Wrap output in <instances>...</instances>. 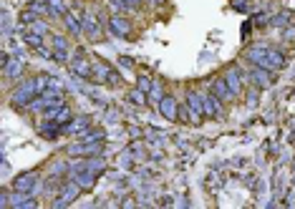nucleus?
I'll list each match as a JSON object with an SVG mask.
<instances>
[{"instance_id": "nucleus-23", "label": "nucleus", "mask_w": 295, "mask_h": 209, "mask_svg": "<svg viewBox=\"0 0 295 209\" xmlns=\"http://www.w3.org/2000/svg\"><path fill=\"white\" fill-rule=\"evenodd\" d=\"M104 129H88V131H83L81 136H76V141H104Z\"/></svg>"}, {"instance_id": "nucleus-29", "label": "nucleus", "mask_w": 295, "mask_h": 209, "mask_svg": "<svg viewBox=\"0 0 295 209\" xmlns=\"http://www.w3.org/2000/svg\"><path fill=\"white\" fill-rule=\"evenodd\" d=\"M30 30H33V33H41V36H46V33H48V25H46L43 20H36V23H30Z\"/></svg>"}, {"instance_id": "nucleus-22", "label": "nucleus", "mask_w": 295, "mask_h": 209, "mask_svg": "<svg viewBox=\"0 0 295 209\" xmlns=\"http://www.w3.org/2000/svg\"><path fill=\"white\" fill-rule=\"evenodd\" d=\"M147 96H149V103H154V106H159V101H161V98H164L167 93H164V88H161V83H159V81H154V86H151V91H149Z\"/></svg>"}, {"instance_id": "nucleus-10", "label": "nucleus", "mask_w": 295, "mask_h": 209, "mask_svg": "<svg viewBox=\"0 0 295 209\" xmlns=\"http://www.w3.org/2000/svg\"><path fill=\"white\" fill-rule=\"evenodd\" d=\"M210 91L220 98L222 103L224 101H232L235 98V93H232V88L227 86V81H224V76H220V78H215V81H210Z\"/></svg>"}, {"instance_id": "nucleus-3", "label": "nucleus", "mask_w": 295, "mask_h": 209, "mask_svg": "<svg viewBox=\"0 0 295 209\" xmlns=\"http://www.w3.org/2000/svg\"><path fill=\"white\" fill-rule=\"evenodd\" d=\"M104 151V141H74L66 146V154L69 156H101Z\"/></svg>"}, {"instance_id": "nucleus-30", "label": "nucleus", "mask_w": 295, "mask_h": 209, "mask_svg": "<svg viewBox=\"0 0 295 209\" xmlns=\"http://www.w3.org/2000/svg\"><path fill=\"white\" fill-rule=\"evenodd\" d=\"M179 121H192V114H189V106L187 103L179 106Z\"/></svg>"}, {"instance_id": "nucleus-12", "label": "nucleus", "mask_w": 295, "mask_h": 209, "mask_svg": "<svg viewBox=\"0 0 295 209\" xmlns=\"http://www.w3.org/2000/svg\"><path fill=\"white\" fill-rule=\"evenodd\" d=\"M83 33H86L88 41H99V38H101V23H99L96 15L88 13V15L83 18Z\"/></svg>"}, {"instance_id": "nucleus-15", "label": "nucleus", "mask_w": 295, "mask_h": 209, "mask_svg": "<svg viewBox=\"0 0 295 209\" xmlns=\"http://www.w3.org/2000/svg\"><path fill=\"white\" fill-rule=\"evenodd\" d=\"M224 81H227V86L232 88V93H235V96L245 91V81H242V76H240V71H237V68H227V71H224Z\"/></svg>"}, {"instance_id": "nucleus-31", "label": "nucleus", "mask_w": 295, "mask_h": 209, "mask_svg": "<svg viewBox=\"0 0 295 209\" xmlns=\"http://www.w3.org/2000/svg\"><path fill=\"white\" fill-rule=\"evenodd\" d=\"M119 63L126 66V68H134V61H132V58H119Z\"/></svg>"}, {"instance_id": "nucleus-21", "label": "nucleus", "mask_w": 295, "mask_h": 209, "mask_svg": "<svg viewBox=\"0 0 295 209\" xmlns=\"http://www.w3.org/2000/svg\"><path fill=\"white\" fill-rule=\"evenodd\" d=\"M23 41H25L30 48H36V51L43 48V36H41V33H33L30 28H23Z\"/></svg>"}, {"instance_id": "nucleus-16", "label": "nucleus", "mask_w": 295, "mask_h": 209, "mask_svg": "<svg viewBox=\"0 0 295 209\" xmlns=\"http://www.w3.org/2000/svg\"><path fill=\"white\" fill-rule=\"evenodd\" d=\"M247 61H250L252 66L265 68V61H268V46H252V48H247Z\"/></svg>"}, {"instance_id": "nucleus-13", "label": "nucleus", "mask_w": 295, "mask_h": 209, "mask_svg": "<svg viewBox=\"0 0 295 209\" xmlns=\"http://www.w3.org/2000/svg\"><path fill=\"white\" fill-rule=\"evenodd\" d=\"M66 134H71V136H81L83 131H88L91 129V119L88 116H78V119H71L66 126Z\"/></svg>"}, {"instance_id": "nucleus-19", "label": "nucleus", "mask_w": 295, "mask_h": 209, "mask_svg": "<svg viewBox=\"0 0 295 209\" xmlns=\"http://www.w3.org/2000/svg\"><path fill=\"white\" fill-rule=\"evenodd\" d=\"M23 66H25V63H23V61L15 56V58H10V61L3 66V68H5V76H8L10 81H18V76L23 73Z\"/></svg>"}, {"instance_id": "nucleus-25", "label": "nucleus", "mask_w": 295, "mask_h": 209, "mask_svg": "<svg viewBox=\"0 0 295 209\" xmlns=\"http://www.w3.org/2000/svg\"><path fill=\"white\" fill-rule=\"evenodd\" d=\"M129 101H132V103H137V106H147V101H149L147 91H142V88L129 91Z\"/></svg>"}, {"instance_id": "nucleus-6", "label": "nucleus", "mask_w": 295, "mask_h": 209, "mask_svg": "<svg viewBox=\"0 0 295 209\" xmlns=\"http://www.w3.org/2000/svg\"><path fill=\"white\" fill-rule=\"evenodd\" d=\"M159 114L167 119V121H177L179 119V101L174 98V96H164L161 101H159Z\"/></svg>"}, {"instance_id": "nucleus-1", "label": "nucleus", "mask_w": 295, "mask_h": 209, "mask_svg": "<svg viewBox=\"0 0 295 209\" xmlns=\"http://www.w3.org/2000/svg\"><path fill=\"white\" fill-rule=\"evenodd\" d=\"M48 78H51V76H36V78H28L25 83H20V86L13 91V106L28 109L30 101L38 98V96L48 88Z\"/></svg>"}, {"instance_id": "nucleus-14", "label": "nucleus", "mask_w": 295, "mask_h": 209, "mask_svg": "<svg viewBox=\"0 0 295 209\" xmlns=\"http://www.w3.org/2000/svg\"><path fill=\"white\" fill-rule=\"evenodd\" d=\"M53 61L58 63L69 61V41L63 36H53Z\"/></svg>"}, {"instance_id": "nucleus-27", "label": "nucleus", "mask_w": 295, "mask_h": 209, "mask_svg": "<svg viewBox=\"0 0 295 209\" xmlns=\"http://www.w3.org/2000/svg\"><path fill=\"white\" fill-rule=\"evenodd\" d=\"M109 8H111V13L121 15V13H124V10H129L132 5H129L126 0H109Z\"/></svg>"}, {"instance_id": "nucleus-28", "label": "nucleus", "mask_w": 295, "mask_h": 209, "mask_svg": "<svg viewBox=\"0 0 295 209\" xmlns=\"http://www.w3.org/2000/svg\"><path fill=\"white\" fill-rule=\"evenodd\" d=\"M20 20H23V23H36V20H38V13H36L33 8H28V10L20 13Z\"/></svg>"}, {"instance_id": "nucleus-2", "label": "nucleus", "mask_w": 295, "mask_h": 209, "mask_svg": "<svg viewBox=\"0 0 295 209\" xmlns=\"http://www.w3.org/2000/svg\"><path fill=\"white\" fill-rule=\"evenodd\" d=\"M41 187V174L38 171H23L13 179V192L20 194H36V189Z\"/></svg>"}, {"instance_id": "nucleus-7", "label": "nucleus", "mask_w": 295, "mask_h": 209, "mask_svg": "<svg viewBox=\"0 0 295 209\" xmlns=\"http://www.w3.org/2000/svg\"><path fill=\"white\" fill-rule=\"evenodd\" d=\"M38 134L43 136V139L48 141H56L61 134H66V129H63V124H58V121H51V119H46L41 126H38Z\"/></svg>"}, {"instance_id": "nucleus-9", "label": "nucleus", "mask_w": 295, "mask_h": 209, "mask_svg": "<svg viewBox=\"0 0 295 209\" xmlns=\"http://www.w3.org/2000/svg\"><path fill=\"white\" fill-rule=\"evenodd\" d=\"M109 30L114 33V36H119V38H126L129 33H132V23L126 20V18H121V15H111L109 18Z\"/></svg>"}, {"instance_id": "nucleus-8", "label": "nucleus", "mask_w": 295, "mask_h": 209, "mask_svg": "<svg viewBox=\"0 0 295 209\" xmlns=\"http://www.w3.org/2000/svg\"><path fill=\"white\" fill-rule=\"evenodd\" d=\"M43 114H46V119H51V121H58V124H63V126L71 121V109H69L66 103H56V106L46 109Z\"/></svg>"}, {"instance_id": "nucleus-18", "label": "nucleus", "mask_w": 295, "mask_h": 209, "mask_svg": "<svg viewBox=\"0 0 295 209\" xmlns=\"http://www.w3.org/2000/svg\"><path fill=\"white\" fill-rule=\"evenodd\" d=\"M71 71H74V76H81V78H93V66H88L83 56H78L71 63Z\"/></svg>"}, {"instance_id": "nucleus-17", "label": "nucleus", "mask_w": 295, "mask_h": 209, "mask_svg": "<svg viewBox=\"0 0 295 209\" xmlns=\"http://www.w3.org/2000/svg\"><path fill=\"white\" fill-rule=\"evenodd\" d=\"M265 68L268 71L285 68V56H283L278 48H270V46H268V61H265Z\"/></svg>"}, {"instance_id": "nucleus-4", "label": "nucleus", "mask_w": 295, "mask_h": 209, "mask_svg": "<svg viewBox=\"0 0 295 209\" xmlns=\"http://www.w3.org/2000/svg\"><path fill=\"white\" fill-rule=\"evenodd\" d=\"M78 194H81V184L78 182H66L61 189H58V197L53 199V209H66L69 204H74L76 199H78Z\"/></svg>"}, {"instance_id": "nucleus-24", "label": "nucleus", "mask_w": 295, "mask_h": 209, "mask_svg": "<svg viewBox=\"0 0 295 209\" xmlns=\"http://www.w3.org/2000/svg\"><path fill=\"white\" fill-rule=\"evenodd\" d=\"M48 8H51V15H53V18H63V15L69 13L63 0H48Z\"/></svg>"}, {"instance_id": "nucleus-26", "label": "nucleus", "mask_w": 295, "mask_h": 209, "mask_svg": "<svg viewBox=\"0 0 295 209\" xmlns=\"http://www.w3.org/2000/svg\"><path fill=\"white\" fill-rule=\"evenodd\" d=\"M151 86H154V78L147 76V73H142V76H137V88H142V91H151Z\"/></svg>"}, {"instance_id": "nucleus-32", "label": "nucleus", "mask_w": 295, "mask_h": 209, "mask_svg": "<svg viewBox=\"0 0 295 209\" xmlns=\"http://www.w3.org/2000/svg\"><path fill=\"white\" fill-rule=\"evenodd\" d=\"M126 3H129L132 8H137V5H142V0H126Z\"/></svg>"}, {"instance_id": "nucleus-20", "label": "nucleus", "mask_w": 295, "mask_h": 209, "mask_svg": "<svg viewBox=\"0 0 295 209\" xmlns=\"http://www.w3.org/2000/svg\"><path fill=\"white\" fill-rule=\"evenodd\" d=\"M250 76H252V81H255L260 88L270 86V81H273V78H270V71H268V68H260V66H252V68H250Z\"/></svg>"}, {"instance_id": "nucleus-5", "label": "nucleus", "mask_w": 295, "mask_h": 209, "mask_svg": "<svg viewBox=\"0 0 295 209\" xmlns=\"http://www.w3.org/2000/svg\"><path fill=\"white\" fill-rule=\"evenodd\" d=\"M184 103L189 106V114H192V124H200V121L205 119V96H202L200 91L189 88V91H187V98H184Z\"/></svg>"}, {"instance_id": "nucleus-11", "label": "nucleus", "mask_w": 295, "mask_h": 209, "mask_svg": "<svg viewBox=\"0 0 295 209\" xmlns=\"http://www.w3.org/2000/svg\"><path fill=\"white\" fill-rule=\"evenodd\" d=\"M202 96H205V116H210V119H220L222 101L215 96V93H212V91H205Z\"/></svg>"}]
</instances>
